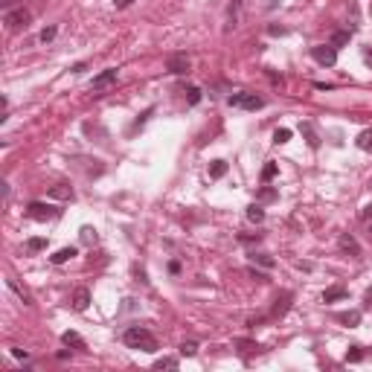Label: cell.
<instances>
[{"mask_svg":"<svg viewBox=\"0 0 372 372\" xmlns=\"http://www.w3.org/2000/svg\"><path fill=\"white\" fill-rule=\"evenodd\" d=\"M122 343L128 346V349H140V352H157V340L149 329H143V326H128L125 332H122Z\"/></svg>","mask_w":372,"mask_h":372,"instance_id":"cell-1","label":"cell"},{"mask_svg":"<svg viewBox=\"0 0 372 372\" xmlns=\"http://www.w3.org/2000/svg\"><path fill=\"white\" fill-rule=\"evenodd\" d=\"M311 58L320 67H335L338 64V50L332 44H317V47H311Z\"/></svg>","mask_w":372,"mask_h":372,"instance_id":"cell-2","label":"cell"},{"mask_svg":"<svg viewBox=\"0 0 372 372\" xmlns=\"http://www.w3.org/2000/svg\"><path fill=\"white\" fill-rule=\"evenodd\" d=\"M227 102H230L233 108H244V111H259V108L265 105V99L256 96V93H236V96H230Z\"/></svg>","mask_w":372,"mask_h":372,"instance_id":"cell-3","label":"cell"},{"mask_svg":"<svg viewBox=\"0 0 372 372\" xmlns=\"http://www.w3.org/2000/svg\"><path fill=\"white\" fill-rule=\"evenodd\" d=\"M26 215L32 221H50L58 215V209H52L50 203H41V201H32L29 206H26Z\"/></svg>","mask_w":372,"mask_h":372,"instance_id":"cell-4","label":"cell"},{"mask_svg":"<svg viewBox=\"0 0 372 372\" xmlns=\"http://www.w3.org/2000/svg\"><path fill=\"white\" fill-rule=\"evenodd\" d=\"M166 67H169V73H175V76H184V73H189V58H186V52H175V55H169L166 58Z\"/></svg>","mask_w":372,"mask_h":372,"instance_id":"cell-5","label":"cell"},{"mask_svg":"<svg viewBox=\"0 0 372 372\" xmlns=\"http://www.w3.org/2000/svg\"><path fill=\"white\" fill-rule=\"evenodd\" d=\"M3 20H6L9 29H20V26L29 23V12H26V9H9V12L3 15Z\"/></svg>","mask_w":372,"mask_h":372,"instance_id":"cell-6","label":"cell"},{"mask_svg":"<svg viewBox=\"0 0 372 372\" xmlns=\"http://www.w3.org/2000/svg\"><path fill=\"white\" fill-rule=\"evenodd\" d=\"M114 82H117V70H114V67H108V70H102L99 76L93 79V85H90V87H93V90L99 93V90H105V87H111Z\"/></svg>","mask_w":372,"mask_h":372,"instance_id":"cell-7","label":"cell"},{"mask_svg":"<svg viewBox=\"0 0 372 372\" xmlns=\"http://www.w3.org/2000/svg\"><path fill=\"white\" fill-rule=\"evenodd\" d=\"M340 250H343V253H352V256H361V244H358L355 241V236H349V233H343V236H340Z\"/></svg>","mask_w":372,"mask_h":372,"instance_id":"cell-8","label":"cell"},{"mask_svg":"<svg viewBox=\"0 0 372 372\" xmlns=\"http://www.w3.org/2000/svg\"><path fill=\"white\" fill-rule=\"evenodd\" d=\"M346 297H349V291L340 288V285L326 288V291H323V303H338V300H346Z\"/></svg>","mask_w":372,"mask_h":372,"instance_id":"cell-9","label":"cell"},{"mask_svg":"<svg viewBox=\"0 0 372 372\" xmlns=\"http://www.w3.org/2000/svg\"><path fill=\"white\" fill-rule=\"evenodd\" d=\"M87 305H90V291H87V288H76V294H73V308H76V311H85Z\"/></svg>","mask_w":372,"mask_h":372,"instance_id":"cell-10","label":"cell"},{"mask_svg":"<svg viewBox=\"0 0 372 372\" xmlns=\"http://www.w3.org/2000/svg\"><path fill=\"white\" fill-rule=\"evenodd\" d=\"M61 340H64V346H73V349H82V352L87 349V343L82 340V335H76V332H64Z\"/></svg>","mask_w":372,"mask_h":372,"instance_id":"cell-11","label":"cell"},{"mask_svg":"<svg viewBox=\"0 0 372 372\" xmlns=\"http://www.w3.org/2000/svg\"><path fill=\"white\" fill-rule=\"evenodd\" d=\"M50 198H55V201H70V198H73V189L64 186V184L50 186Z\"/></svg>","mask_w":372,"mask_h":372,"instance_id":"cell-12","label":"cell"},{"mask_svg":"<svg viewBox=\"0 0 372 372\" xmlns=\"http://www.w3.org/2000/svg\"><path fill=\"white\" fill-rule=\"evenodd\" d=\"M349 41H352V32H349V29H338V32L332 35V41H329V44H332L335 50H340V47H346Z\"/></svg>","mask_w":372,"mask_h":372,"instance_id":"cell-13","label":"cell"},{"mask_svg":"<svg viewBox=\"0 0 372 372\" xmlns=\"http://www.w3.org/2000/svg\"><path fill=\"white\" fill-rule=\"evenodd\" d=\"M300 131L305 134V143H308L311 149H317V146H320V137H317V131L311 128V122H303V125H300Z\"/></svg>","mask_w":372,"mask_h":372,"instance_id":"cell-14","label":"cell"},{"mask_svg":"<svg viewBox=\"0 0 372 372\" xmlns=\"http://www.w3.org/2000/svg\"><path fill=\"white\" fill-rule=\"evenodd\" d=\"M73 256H76V247H61L58 253L50 256V262H52V265H64V262H70Z\"/></svg>","mask_w":372,"mask_h":372,"instance_id":"cell-15","label":"cell"},{"mask_svg":"<svg viewBox=\"0 0 372 372\" xmlns=\"http://www.w3.org/2000/svg\"><path fill=\"white\" fill-rule=\"evenodd\" d=\"M355 143H358V149H361V152H372V128H367V131H361Z\"/></svg>","mask_w":372,"mask_h":372,"instance_id":"cell-16","label":"cell"},{"mask_svg":"<svg viewBox=\"0 0 372 372\" xmlns=\"http://www.w3.org/2000/svg\"><path fill=\"white\" fill-rule=\"evenodd\" d=\"M247 221H253V224L265 221V209H262L259 203H250V206H247Z\"/></svg>","mask_w":372,"mask_h":372,"instance_id":"cell-17","label":"cell"},{"mask_svg":"<svg viewBox=\"0 0 372 372\" xmlns=\"http://www.w3.org/2000/svg\"><path fill=\"white\" fill-rule=\"evenodd\" d=\"M343 326H349V329H355L358 323H361V311H346V314H340L338 317Z\"/></svg>","mask_w":372,"mask_h":372,"instance_id":"cell-18","label":"cell"},{"mask_svg":"<svg viewBox=\"0 0 372 372\" xmlns=\"http://www.w3.org/2000/svg\"><path fill=\"white\" fill-rule=\"evenodd\" d=\"M224 175H227V163H224V160H212V166H209V178L218 181V178H224Z\"/></svg>","mask_w":372,"mask_h":372,"instance_id":"cell-19","label":"cell"},{"mask_svg":"<svg viewBox=\"0 0 372 372\" xmlns=\"http://www.w3.org/2000/svg\"><path fill=\"white\" fill-rule=\"evenodd\" d=\"M288 140H291V128H276V131H273V143H276V146H285Z\"/></svg>","mask_w":372,"mask_h":372,"instance_id":"cell-20","label":"cell"},{"mask_svg":"<svg viewBox=\"0 0 372 372\" xmlns=\"http://www.w3.org/2000/svg\"><path fill=\"white\" fill-rule=\"evenodd\" d=\"M44 247H47V238H29V241H26V250H29V253H38V250H44Z\"/></svg>","mask_w":372,"mask_h":372,"instance_id":"cell-21","label":"cell"},{"mask_svg":"<svg viewBox=\"0 0 372 372\" xmlns=\"http://www.w3.org/2000/svg\"><path fill=\"white\" fill-rule=\"evenodd\" d=\"M250 259H253L256 265H262V268H273V259L268 253H253Z\"/></svg>","mask_w":372,"mask_h":372,"instance_id":"cell-22","label":"cell"},{"mask_svg":"<svg viewBox=\"0 0 372 372\" xmlns=\"http://www.w3.org/2000/svg\"><path fill=\"white\" fill-rule=\"evenodd\" d=\"M186 102H189V105H198V102H201V87H186Z\"/></svg>","mask_w":372,"mask_h":372,"instance_id":"cell-23","label":"cell"},{"mask_svg":"<svg viewBox=\"0 0 372 372\" xmlns=\"http://www.w3.org/2000/svg\"><path fill=\"white\" fill-rule=\"evenodd\" d=\"M276 172H279V166H276V163H268V166L262 169V181H265V184H268V181H273V178H276Z\"/></svg>","mask_w":372,"mask_h":372,"instance_id":"cell-24","label":"cell"},{"mask_svg":"<svg viewBox=\"0 0 372 372\" xmlns=\"http://www.w3.org/2000/svg\"><path fill=\"white\" fill-rule=\"evenodd\" d=\"M346 361H349V364L364 361V349H361V346H352V352H346Z\"/></svg>","mask_w":372,"mask_h":372,"instance_id":"cell-25","label":"cell"},{"mask_svg":"<svg viewBox=\"0 0 372 372\" xmlns=\"http://www.w3.org/2000/svg\"><path fill=\"white\" fill-rule=\"evenodd\" d=\"M181 355H186V358L198 355V343H195V340H189V343H184V346H181Z\"/></svg>","mask_w":372,"mask_h":372,"instance_id":"cell-26","label":"cell"},{"mask_svg":"<svg viewBox=\"0 0 372 372\" xmlns=\"http://www.w3.org/2000/svg\"><path fill=\"white\" fill-rule=\"evenodd\" d=\"M288 300H291V294H285V297H282V303L276 300V305H273V314H279V317H282V314L288 311Z\"/></svg>","mask_w":372,"mask_h":372,"instance_id":"cell-27","label":"cell"},{"mask_svg":"<svg viewBox=\"0 0 372 372\" xmlns=\"http://www.w3.org/2000/svg\"><path fill=\"white\" fill-rule=\"evenodd\" d=\"M276 198V192H273L271 186H265V189H259V201H273Z\"/></svg>","mask_w":372,"mask_h":372,"instance_id":"cell-28","label":"cell"},{"mask_svg":"<svg viewBox=\"0 0 372 372\" xmlns=\"http://www.w3.org/2000/svg\"><path fill=\"white\" fill-rule=\"evenodd\" d=\"M154 367H157V370H163V367H166V370H175V367H178V361H175V358H163V361H157Z\"/></svg>","mask_w":372,"mask_h":372,"instance_id":"cell-29","label":"cell"},{"mask_svg":"<svg viewBox=\"0 0 372 372\" xmlns=\"http://www.w3.org/2000/svg\"><path fill=\"white\" fill-rule=\"evenodd\" d=\"M55 32H58L55 26H47V29H41V41H44V44H47V41H52V38H55Z\"/></svg>","mask_w":372,"mask_h":372,"instance_id":"cell-30","label":"cell"},{"mask_svg":"<svg viewBox=\"0 0 372 372\" xmlns=\"http://www.w3.org/2000/svg\"><path fill=\"white\" fill-rule=\"evenodd\" d=\"M82 238H85L87 244H90V241H96V233H93L90 227H85V230H82Z\"/></svg>","mask_w":372,"mask_h":372,"instance_id":"cell-31","label":"cell"},{"mask_svg":"<svg viewBox=\"0 0 372 372\" xmlns=\"http://www.w3.org/2000/svg\"><path fill=\"white\" fill-rule=\"evenodd\" d=\"M131 3H134V0H114V6H117V9H125V6H131Z\"/></svg>","mask_w":372,"mask_h":372,"instance_id":"cell-32","label":"cell"},{"mask_svg":"<svg viewBox=\"0 0 372 372\" xmlns=\"http://www.w3.org/2000/svg\"><path fill=\"white\" fill-rule=\"evenodd\" d=\"M12 355H15V358H20V361H26V358H29L26 352H23V349H12Z\"/></svg>","mask_w":372,"mask_h":372,"instance_id":"cell-33","label":"cell"},{"mask_svg":"<svg viewBox=\"0 0 372 372\" xmlns=\"http://www.w3.org/2000/svg\"><path fill=\"white\" fill-rule=\"evenodd\" d=\"M268 32H271V35H285V29H282V26H271Z\"/></svg>","mask_w":372,"mask_h":372,"instance_id":"cell-34","label":"cell"},{"mask_svg":"<svg viewBox=\"0 0 372 372\" xmlns=\"http://www.w3.org/2000/svg\"><path fill=\"white\" fill-rule=\"evenodd\" d=\"M364 61H367V64H372V50H367V52H364Z\"/></svg>","mask_w":372,"mask_h":372,"instance_id":"cell-35","label":"cell"},{"mask_svg":"<svg viewBox=\"0 0 372 372\" xmlns=\"http://www.w3.org/2000/svg\"><path fill=\"white\" fill-rule=\"evenodd\" d=\"M364 300H367V305H370V308H372V288H370V291H367V297H364Z\"/></svg>","mask_w":372,"mask_h":372,"instance_id":"cell-36","label":"cell"},{"mask_svg":"<svg viewBox=\"0 0 372 372\" xmlns=\"http://www.w3.org/2000/svg\"><path fill=\"white\" fill-rule=\"evenodd\" d=\"M361 215H364V218H370V215H372V203L367 206V209H364V212H361Z\"/></svg>","mask_w":372,"mask_h":372,"instance_id":"cell-37","label":"cell"},{"mask_svg":"<svg viewBox=\"0 0 372 372\" xmlns=\"http://www.w3.org/2000/svg\"><path fill=\"white\" fill-rule=\"evenodd\" d=\"M370 233H372V224H370Z\"/></svg>","mask_w":372,"mask_h":372,"instance_id":"cell-38","label":"cell"}]
</instances>
